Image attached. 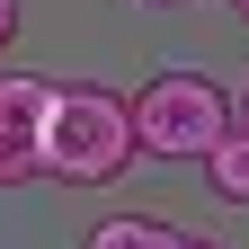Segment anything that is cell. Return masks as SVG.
Masks as SVG:
<instances>
[{
	"instance_id": "cell-2",
	"label": "cell",
	"mask_w": 249,
	"mask_h": 249,
	"mask_svg": "<svg viewBox=\"0 0 249 249\" xmlns=\"http://www.w3.org/2000/svg\"><path fill=\"white\" fill-rule=\"evenodd\" d=\"M124 116H134V151H151V160H205L223 142V124H231V98L205 71H160V80H142L124 98Z\"/></svg>"
},
{
	"instance_id": "cell-9",
	"label": "cell",
	"mask_w": 249,
	"mask_h": 249,
	"mask_svg": "<svg viewBox=\"0 0 249 249\" xmlns=\"http://www.w3.org/2000/svg\"><path fill=\"white\" fill-rule=\"evenodd\" d=\"M231 9H240V18H249V0H231Z\"/></svg>"
},
{
	"instance_id": "cell-8",
	"label": "cell",
	"mask_w": 249,
	"mask_h": 249,
	"mask_svg": "<svg viewBox=\"0 0 249 249\" xmlns=\"http://www.w3.org/2000/svg\"><path fill=\"white\" fill-rule=\"evenodd\" d=\"M151 9H178V0H151Z\"/></svg>"
},
{
	"instance_id": "cell-10",
	"label": "cell",
	"mask_w": 249,
	"mask_h": 249,
	"mask_svg": "<svg viewBox=\"0 0 249 249\" xmlns=\"http://www.w3.org/2000/svg\"><path fill=\"white\" fill-rule=\"evenodd\" d=\"M240 124H249V116H240Z\"/></svg>"
},
{
	"instance_id": "cell-4",
	"label": "cell",
	"mask_w": 249,
	"mask_h": 249,
	"mask_svg": "<svg viewBox=\"0 0 249 249\" xmlns=\"http://www.w3.org/2000/svg\"><path fill=\"white\" fill-rule=\"evenodd\" d=\"M205 187H213L223 205H249V124H240V116L223 124V142L205 151Z\"/></svg>"
},
{
	"instance_id": "cell-1",
	"label": "cell",
	"mask_w": 249,
	"mask_h": 249,
	"mask_svg": "<svg viewBox=\"0 0 249 249\" xmlns=\"http://www.w3.org/2000/svg\"><path fill=\"white\" fill-rule=\"evenodd\" d=\"M36 169L71 178V187H116L134 169V116H124V98L98 89V80H53L45 134H36Z\"/></svg>"
},
{
	"instance_id": "cell-5",
	"label": "cell",
	"mask_w": 249,
	"mask_h": 249,
	"mask_svg": "<svg viewBox=\"0 0 249 249\" xmlns=\"http://www.w3.org/2000/svg\"><path fill=\"white\" fill-rule=\"evenodd\" d=\"M80 249H160V223H142V213H107Z\"/></svg>"
},
{
	"instance_id": "cell-3",
	"label": "cell",
	"mask_w": 249,
	"mask_h": 249,
	"mask_svg": "<svg viewBox=\"0 0 249 249\" xmlns=\"http://www.w3.org/2000/svg\"><path fill=\"white\" fill-rule=\"evenodd\" d=\"M45 98H53V80H36V71H0V187H27V178H45V169H36Z\"/></svg>"
},
{
	"instance_id": "cell-6",
	"label": "cell",
	"mask_w": 249,
	"mask_h": 249,
	"mask_svg": "<svg viewBox=\"0 0 249 249\" xmlns=\"http://www.w3.org/2000/svg\"><path fill=\"white\" fill-rule=\"evenodd\" d=\"M160 249H223V240H205V231H160Z\"/></svg>"
},
{
	"instance_id": "cell-7",
	"label": "cell",
	"mask_w": 249,
	"mask_h": 249,
	"mask_svg": "<svg viewBox=\"0 0 249 249\" xmlns=\"http://www.w3.org/2000/svg\"><path fill=\"white\" fill-rule=\"evenodd\" d=\"M18 36V0H0V45H9Z\"/></svg>"
}]
</instances>
